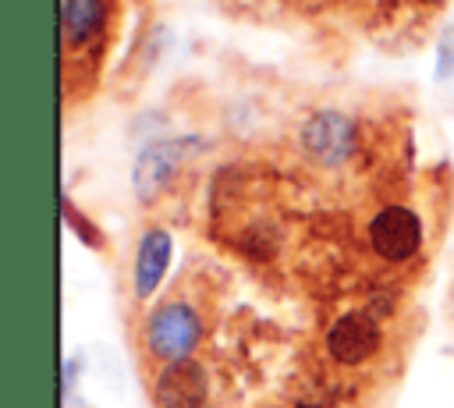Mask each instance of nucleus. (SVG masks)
Returning <instances> with one entry per match:
<instances>
[{"label":"nucleus","instance_id":"obj_1","mask_svg":"<svg viewBox=\"0 0 454 408\" xmlns=\"http://www.w3.org/2000/svg\"><path fill=\"white\" fill-rule=\"evenodd\" d=\"M117 0H60V92L74 103L92 92L117 35Z\"/></svg>","mask_w":454,"mask_h":408},{"label":"nucleus","instance_id":"obj_2","mask_svg":"<svg viewBox=\"0 0 454 408\" xmlns=\"http://www.w3.org/2000/svg\"><path fill=\"white\" fill-rule=\"evenodd\" d=\"M199 337H202V316L184 298H167L163 305L153 309L145 323V351L160 365L184 362V355L199 344Z\"/></svg>","mask_w":454,"mask_h":408},{"label":"nucleus","instance_id":"obj_3","mask_svg":"<svg viewBox=\"0 0 454 408\" xmlns=\"http://www.w3.org/2000/svg\"><path fill=\"white\" fill-rule=\"evenodd\" d=\"M301 149L319 167H340L355 149V124L337 110H319L301 128Z\"/></svg>","mask_w":454,"mask_h":408},{"label":"nucleus","instance_id":"obj_4","mask_svg":"<svg viewBox=\"0 0 454 408\" xmlns=\"http://www.w3.org/2000/svg\"><path fill=\"white\" fill-rule=\"evenodd\" d=\"M369 245L380 259L387 263H404L419 252L422 245V224L411 209L404 206H387L372 216L369 224Z\"/></svg>","mask_w":454,"mask_h":408},{"label":"nucleus","instance_id":"obj_5","mask_svg":"<svg viewBox=\"0 0 454 408\" xmlns=\"http://www.w3.org/2000/svg\"><path fill=\"white\" fill-rule=\"evenodd\" d=\"M380 341H383V333H380V323L369 316V312H344L333 326H330V333H326V351H330V358L333 362H340V365H362V362H369L376 351H380Z\"/></svg>","mask_w":454,"mask_h":408},{"label":"nucleus","instance_id":"obj_6","mask_svg":"<svg viewBox=\"0 0 454 408\" xmlns=\"http://www.w3.org/2000/svg\"><path fill=\"white\" fill-rule=\"evenodd\" d=\"M153 397L160 408H199L206 397V376L195 362H174L163 365L153 387Z\"/></svg>","mask_w":454,"mask_h":408},{"label":"nucleus","instance_id":"obj_7","mask_svg":"<svg viewBox=\"0 0 454 408\" xmlns=\"http://www.w3.org/2000/svg\"><path fill=\"white\" fill-rule=\"evenodd\" d=\"M287 11L301 14V18H355V21H380V18H394L397 7H404L408 0H280Z\"/></svg>","mask_w":454,"mask_h":408},{"label":"nucleus","instance_id":"obj_8","mask_svg":"<svg viewBox=\"0 0 454 408\" xmlns=\"http://www.w3.org/2000/svg\"><path fill=\"white\" fill-rule=\"evenodd\" d=\"M167 263H170V234L160 231V227L145 231L142 241H138V252H135V270H131L135 298H149L156 291V284L167 273Z\"/></svg>","mask_w":454,"mask_h":408},{"label":"nucleus","instance_id":"obj_9","mask_svg":"<svg viewBox=\"0 0 454 408\" xmlns=\"http://www.w3.org/2000/svg\"><path fill=\"white\" fill-rule=\"evenodd\" d=\"M181 149H184V142H156V145H149L138 156V163H135V188H138V195L149 199V195H156L167 184V177L177 167Z\"/></svg>","mask_w":454,"mask_h":408},{"label":"nucleus","instance_id":"obj_10","mask_svg":"<svg viewBox=\"0 0 454 408\" xmlns=\"http://www.w3.org/2000/svg\"><path fill=\"white\" fill-rule=\"evenodd\" d=\"M408 4H415L419 11H426V14H429V11H436V7L443 4V0H408Z\"/></svg>","mask_w":454,"mask_h":408}]
</instances>
